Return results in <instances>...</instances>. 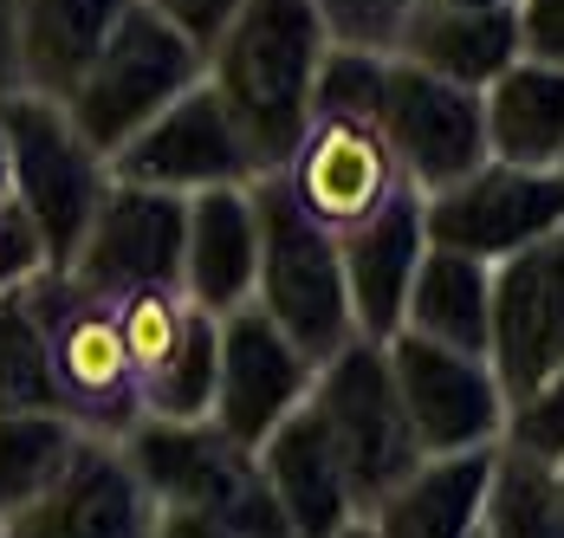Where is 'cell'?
I'll return each mask as SVG.
<instances>
[{
    "instance_id": "7a4b0ae2",
    "label": "cell",
    "mask_w": 564,
    "mask_h": 538,
    "mask_svg": "<svg viewBox=\"0 0 564 538\" xmlns=\"http://www.w3.org/2000/svg\"><path fill=\"white\" fill-rule=\"evenodd\" d=\"M117 454L150 493L156 538H292L260 481L253 448L227 441L215 422L137 416L117 434Z\"/></svg>"
},
{
    "instance_id": "4dcf8cb0",
    "label": "cell",
    "mask_w": 564,
    "mask_h": 538,
    "mask_svg": "<svg viewBox=\"0 0 564 538\" xmlns=\"http://www.w3.org/2000/svg\"><path fill=\"white\" fill-rule=\"evenodd\" d=\"M111 312H117L123 357H130V370H137V383H143L163 357H170L175 337H182L188 299H182V292H123V299H111Z\"/></svg>"
},
{
    "instance_id": "f35d334b",
    "label": "cell",
    "mask_w": 564,
    "mask_h": 538,
    "mask_svg": "<svg viewBox=\"0 0 564 538\" xmlns=\"http://www.w3.org/2000/svg\"><path fill=\"white\" fill-rule=\"evenodd\" d=\"M0 526H7V519H0Z\"/></svg>"
},
{
    "instance_id": "8fae6325",
    "label": "cell",
    "mask_w": 564,
    "mask_h": 538,
    "mask_svg": "<svg viewBox=\"0 0 564 538\" xmlns=\"http://www.w3.org/2000/svg\"><path fill=\"white\" fill-rule=\"evenodd\" d=\"M182 234H188V202L163 189L111 182L91 227L78 234L65 279L91 299H123V292H182Z\"/></svg>"
},
{
    "instance_id": "f1b7e54d",
    "label": "cell",
    "mask_w": 564,
    "mask_h": 538,
    "mask_svg": "<svg viewBox=\"0 0 564 538\" xmlns=\"http://www.w3.org/2000/svg\"><path fill=\"white\" fill-rule=\"evenodd\" d=\"M500 454L552 474L564 461V370L532 383L519 402H507V429H500Z\"/></svg>"
},
{
    "instance_id": "d590c367",
    "label": "cell",
    "mask_w": 564,
    "mask_h": 538,
    "mask_svg": "<svg viewBox=\"0 0 564 538\" xmlns=\"http://www.w3.org/2000/svg\"><path fill=\"white\" fill-rule=\"evenodd\" d=\"M435 7H519V0H435Z\"/></svg>"
},
{
    "instance_id": "52a82bcc",
    "label": "cell",
    "mask_w": 564,
    "mask_h": 538,
    "mask_svg": "<svg viewBox=\"0 0 564 538\" xmlns=\"http://www.w3.org/2000/svg\"><path fill=\"white\" fill-rule=\"evenodd\" d=\"M33 305L46 324V357H53V389L58 409L85 434H123L137 409V370L123 357L111 299L78 292L65 272H33Z\"/></svg>"
},
{
    "instance_id": "d4e9b609",
    "label": "cell",
    "mask_w": 564,
    "mask_h": 538,
    "mask_svg": "<svg viewBox=\"0 0 564 538\" xmlns=\"http://www.w3.org/2000/svg\"><path fill=\"white\" fill-rule=\"evenodd\" d=\"M215 370H221V319L188 305L170 357L137 383V409L156 422H208L215 416Z\"/></svg>"
},
{
    "instance_id": "4316f807",
    "label": "cell",
    "mask_w": 564,
    "mask_h": 538,
    "mask_svg": "<svg viewBox=\"0 0 564 538\" xmlns=\"http://www.w3.org/2000/svg\"><path fill=\"white\" fill-rule=\"evenodd\" d=\"M33 409H58V389L53 357H46V324H40L33 279H26L0 292V416H33Z\"/></svg>"
},
{
    "instance_id": "f546056e",
    "label": "cell",
    "mask_w": 564,
    "mask_h": 538,
    "mask_svg": "<svg viewBox=\"0 0 564 538\" xmlns=\"http://www.w3.org/2000/svg\"><path fill=\"white\" fill-rule=\"evenodd\" d=\"M377 98H383V58L377 53L332 46V53L318 58V78H312V117L377 123Z\"/></svg>"
},
{
    "instance_id": "74e56055",
    "label": "cell",
    "mask_w": 564,
    "mask_h": 538,
    "mask_svg": "<svg viewBox=\"0 0 564 538\" xmlns=\"http://www.w3.org/2000/svg\"><path fill=\"white\" fill-rule=\"evenodd\" d=\"M558 175H564V162H558Z\"/></svg>"
},
{
    "instance_id": "8992f818",
    "label": "cell",
    "mask_w": 564,
    "mask_h": 538,
    "mask_svg": "<svg viewBox=\"0 0 564 538\" xmlns=\"http://www.w3.org/2000/svg\"><path fill=\"white\" fill-rule=\"evenodd\" d=\"M312 422L325 429L332 454L344 467V486L357 499V513H370L390 486H402L422 467V448L409 434V416L395 402L390 364H383V344L370 337H350L338 357L318 364L312 396H305Z\"/></svg>"
},
{
    "instance_id": "d6a6232c",
    "label": "cell",
    "mask_w": 564,
    "mask_h": 538,
    "mask_svg": "<svg viewBox=\"0 0 564 538\" xmlns=\"http://www.w3.org/2000/svg\"><path fill=\"white\" fill-rule=\"evenodd\" d=\"M137 7H150L156 20H170L188 46H202V53H208V46H215V33L234 20V7H240V0H137Z\"/></svg>"
},
{
    "instance_id": "277c9868",
    "label": "cell",
    "mask_w": 564,
    "mask_h": 538,
    "mask_svg": "<svg viewBox=\"0 0 564 538\" xmlns=\"http://www.w3.org/2000/svg\"><path fill=\"white\" fill-rule=\"evenodd\" d=\"M188 85H202V46H188L170 20H156L150 7L130 0V13L117 20V33L105 40V53L85 65V78L58 98V110H65V123H72L98 157L111 162L117 150H123L150 117H163Z\"/></svg>"
},
{
    "instance_id": "5bb4252c",
    "label": "cell",
    "mask_w": 564,
    "mask_h": 538,
    "mask_svg": "<svg viewBox=\"0 0 564 538\" xmlns=\"http://www.w3.org/2000/svg\"><path fill=\"white\" fill-rule=\"evenodd\" d=\"M318 364L285 337L260 305L221 319V370H215V429L240 448H260L292 409H305Z\"/></svg>"
},
{
    "instance_id": "cb8c5ba5",
    "label": "cell",
    "mask_w": 564,
    "mask_h": 538,
    "mask_svg": "<svg viewBox=\"0 0 564 538\" xmlns=\"http://www.w3.org/2000/svg\"><path fill=\"white\" fill-rule=\"evenodd\" d=\"M487 324H494V267L448 254V247H422L409 299H402V331L487 357Z\"/></svg>"
},
{
    "instance_id": "e575fe53",
    "label": "cell",
    "mask_w": 564,
    "mask_h": 538,
    "mask_svg": "<svg viewBox=\"0 0 564 538\" xmlns=\"http://www.w3.org/2000/svg\"><path fill=\"white\" fill-rule=\"evenodd\" d=\"M0 202H13V175H7V137H0Z\"/></svg>"
},
{
    "instance_id": "ffe728a7",
    "label": "cell",
    "mask_w": 564,
    "mask_h": 538,
    "mask_svg": "<svg viewBox=\"0 0 564 538\" xmlns=\"http://www.w3.org/2000/svg\"><path fill=\"white\" fill-rule=\"evenodd\" d=\"M494 461L500 448L480 454H435L402 486H390L364 519L377 538H480L487 493H494Z\"/></svg>"
},
{
    "instance_id": "4fadbf2b",
    "label": "cell",
    "mask_w": 564,
    "mask_h": 538,
    "mask_svg": "<svg viewBox=\"0 0 564 538\" xmlns=\"http://www.w3.org/2000/svg\"><path fill=\"white\" fill-rule=\"evenodd\" d=\"M487 370L507 402L564 370V227L494 267Z\"/></svg>"
},
{
    "instance_id": "ac0fdd59",
    "label": "cell",
    "mask_w": 564,
    "mask_h": 538,
    "mask_svg": "<svg viewBox=\"0 0 564 538\" xmlns=\"http://www.w3.org/2000/svg\"><path fill=\"white\" fill-rule=\"evenodd\" d=\"M253 461H260V481H267L292 538H338L350 519H364L350 486H344L332 441L312 422V409H292L280 429L253 448Z\"/></svg>"
},
{
    "instance_id": "7402d4cb",
    "label": "cell",
    "mask_w": 564,
    "mask_h": 538,
    "mask_svg": "<svg viewBox=\"0 0 564 538\" xmlns=\"http://www.w3.org/2000/svg\"><path fill=\"white\" fill-rule=\"evenodd\" d=\"M130 0H13V53L33 98H65L105 53Z\"/></svg>"
},
{
    "instance_id": "7c38bea8",
    "label": "cell",
    "mask_w": 564,
    "mask_h": 538,
    "mask_svg": "<svg viewBox=\"0 0 564 538\" xmlns=\"http://www.w3.org/2000/svg\"><path fill=\"white\" fill-rule=\"evenodd\" d=\"M111 182H137V189H163V195H208V189H247L260 175L253 150L240 143L234 117L221 98L202 85H188L163 117H150L111 162Z\"/></svg>"
},
{
    "instance_id": "2e32d148",
    "label": "cell",
    "mask_w": 564,
    "mask_h": 538,
    "mask_svg": "<svg viewBox=\"0 0 564 538\" xmlns=\"http://www.w3.org/2000/svg\"><path fill=\"white\" fill-rule=\"evenodd\" d=\"M0 538H156V526H150V493L137 486L117 441L85 434L65 474L33 506H20Z\"/></svg>"
},
{
    "instance_id": "44dd1931",
    "label": "cell",
    "mask_w": 564,
    "mask_h": 538,
    "mask_svg": "<svg viewBox=\"0 0 564 538\" xmlns=\"http://www.w3.org/2000/svg\"><path fill=\"white\" fill-rule=\"evenodd\" d=\"M409 65L448 78L460 92H487L507 65H519V20L512 7H435L415 0L402 20V53Z\"/></svg>"
},
{
    "instance_id": "d6986e66",
    "label": "cell",
    "mask_w": 564,
    "mask_h": 538,
    "mask_svg": "<svg viewBox=\"0 0 564 538\" xmlns=\"http://www.w3.org/2000/svg\"><path fill=\"white\" fill-rule=\"evenodd\" d=\"M260 272V234L247 189H208L188 195V234H182V299L208 319L253 305Z\"/></svg>"
},
{
    "instance_id": "603a6c76",
    "label": "cell",
    "mask_w": 564,
    "mask_h": 538,
    "mask_svg": "<svg viewBox=\"0 0 564 538\" xmlns=\"http://www.w3.org/2000/svg\"><path fill=\"white\" fill-rule=\"evenodd\" d=\"M487 157L512 169H558L564 162V72L519 58L480 92Z\"/></svg>"
},
{
    "instance_id": "1f68e13d",
    "label": "cell",
    "mask_w": 564,
    "mask_h": 538,
    "mask_svg": "<svg viewBox=\"0 0 564 538\" xmlns=\"http://www.w3.org/2000/svg\"><path fill=\"white\" fill-rule=\"evenodd\" d=\"M512 20H519V58L564 72V0H519Z\"/></svg>"
},
{
    "instance_id": "9a60e30c",
    "label": "cell",
    "mask_w": 564,
    "mask_h": 538,
    "mask_svg": "<svg viewBox=\"0 0 564 538\" xmlns=\"http://www.w3.org/2000/svg\"><path fill=\"white\" fill-rule=\"evenodd\" d=\"M280 182L325 234L364 227L377 208H390L395 195L409 189L395 175V157L383 150L377 123H338V117H312L305 123V137L285 157Z\"/></svg>"
},
{
    "instance_id": "30bf717a",
    "label": "cell",
    "mask_w": 564,
    "mask_h": 538,
    "mask_svg": "<svg viewBox=\"0 0 564 538\" xmlns=\"http://www.w3.org/2000/svg\"><path fill=\"white\" fill-rule=\"evenodd\" d=\"M377 137L395 157V175L415 195H442L448 182L474 175L487 162V123H480V92H460L448 78L383 58V98H377Z\"/></svg>"
},
{
    "instance_id": "5b68a950",
    "label": "cell",
    "mask_w": 564,
    "mask_h": 538,
    "mask_svg": "<svg viewBox=\"0 0 564 538\" xmlns=\"http://www.w3.org/2000/svg\"><path fill=\"white\" fill-rule=\"evenodd\" d=\"M0 137H7V175H13V208L26 215V227L40 234L46 272H65L78 234L91 227L111 169L105 157L65 123V110L53 98L13 92L0 98Z\"/></svg>"
},
{
    "instance_id": "9c48e42d",
    "label": "cell",
    "mask_w": 564,
    "mask_h": 538,
    "mask_svg": "<svg viewBox=\"0 0 564 538\" xmlns=\"http://www.w3.org/2000/svg\"><path fill=\"white\" fill-rule=\"evenodd\" d=\"M383 364H390L395 402L409 416V434H415L422 461L500 448L507 396H500V383L487 370V357H467V351L429 344L415 331H395L383 344Z\"/></svg>"
},
{
    "instance_id": "836d02e7",
    "label": "cell",
    "mask_w": 564,
    "mask_h": 538,
    "mask_svg": "<svg viewBox=\"0 0 564 538\" xmlns=\"http://www.w3.org/2000/svg\"><path fill=\"white\" fill-rule=\"evenodd\" d=\"M545 486H552V506H558V513H564V461H558V467H552V474H545Z\"/></svg>"
},
{
    "instance_id": "ba28073f",
    "label": "cell",
    "mask_w": 564,
    "mask_h": 538,
    "mask_svg": "<svg viewBox=\"0 0 564 538\" xmlns=\"http://www.w3.org/2000/svg\"><path fill=\"white\" fill-rule=\"evenodd\" d=\"M564 227V175L558 169H512V162H480L474 175L448 182L442 195H422V234L429 247L467 254L480 267H500L525 254L532 240Z\"/></svg>"
},
{
    "instance_id": "3957f363",
    "label": "cell",
    "mask_w": 564,
    "mask_h": 538,
    "mask_svg": "<svg viewBox=\"0 0 564 538\" xmlns=\"http://www.w3.org/2000/svg\"><path fill=\"white\" fill-rule=\"evenodd\" d=\"M253 202V234H260V272H253V305L280 324L285 337L325 364L357 337L350 299H344V267H338V234H325L285 195L280 175H253L247 182Z\"/></svg>"
},
{
    "instance_id": "8d00e7d4",
    "label": "cell",
    "mask_w": 564,
    "mask_h": 538,
    "mask_svg": "<svg viewBox=\"0 0 564 538\" xmlns=\"http://www.w3.org/2000/svg\"><path fill=\"white\" fill-rule=\"evenodd\" d=\"M338 538H377V532H370V519H350V526H344Z\"/></svg>"
},
{
    "instance_id": "484cf974",
    "label": "cell",
    "mask_w": 564,
    "mask_h": 538,
    "mask_svg": "<svg viewBox=\"0 0 564 538\" xmlns=\"http://www.w3.org/2000/svg\"><path fill=\"white\" fill-rule=\"evenodd\" d=\"M85 429L58 409L33 416H0V519H13L20 506H33L46 486L65 474V461L78 454Z\"/></svg>"
},
{
    "instance_id": "e0dca14e",
    "label": "cell",
    "mask_w": 564,
    "mask_h": 538,
    "mask_svg": "<svg viewBox=\"0 0 564 538\" xmlns=\"http://www.w3.org/2000/svg\"><path fill=\"white\" fill-rule=\"evenodd\" d=\"M429 234H422V195L402 189L390 208L338 234V267H344V299H350V324L357 337L370 344H390L402 331V299H409V279L422 260Z\"/></svg>"
},
{
    "instance_id": "6da1fadb",
    "label": "cell",
    "mask_w": 564,
    "mask_h": 538,
    "mask_svg": "<svg viewBox=\"0 0 564 538\" xmlns=\"http://www.w3.org/2000/svg\"><path fill=\"white\" fill-rule=\"evenodd\" d=\"M332 53L318 0H240L202 53V78L234 117L260 175H280L312 123V78Z\"/></svg>"
},
{
    "instance_id": "83f0119b",
    "label": "cell",
    "mask_w": 564,
    "mask_h": 538,
    "mask_svg": "<svg viewBox=\"0 0 564 538\" xmlns=\"http://www.w3.org/2000/svg\"><path fill=\"white\" fill-rule=\"evenodd\" d=\"M480 538H564V513L552 506V486L539 467L500 454L494 461V493H487V519Z\"/></svg>"
}]
</instances>
